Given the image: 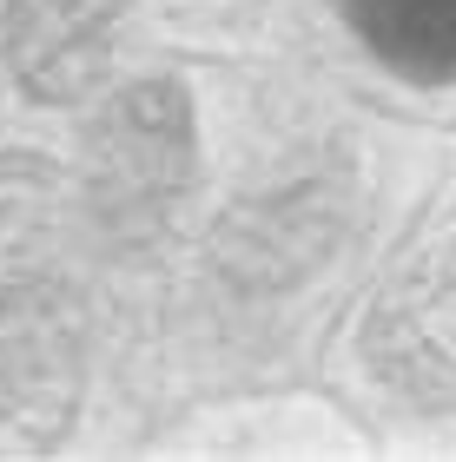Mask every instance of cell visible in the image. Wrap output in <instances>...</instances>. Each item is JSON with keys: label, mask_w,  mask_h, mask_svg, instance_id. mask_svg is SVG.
Returning <instances> with one entry per match:
<instances>
[{"label": "cell", "mask_w": 456, "mask_h": 462, "mask_svg": "<svg viewBox=\"0 0 456 462\" xmlns=\"http://www.w3.org/2000/svg\"><path fill=\"white\" fill-rule=\"evenodd\" d=\"M192 165V119L172 79L119 93L87 133V199L113 231H146L179 199Z\"/></svg>", "instance_id": "obj_2"}, {"label": "cell", "mask_w": 456, "mask_h": 462, "mask_svg": "<svg viewBox=\"0 0 456 462\" xmlns=\"http://www.w3.org/2000/svg\"><path fill=\"white\" fill-rule=\"evenodd\" d=\"M60 225V179L27 152H0V291L40 278Z\"/></svg>", "instance_id": "obj_6"}, {"label": "cell", "mask_w": 456, "mask_h": 462, "mask_svg": "<svg viewBox=\"0 0 456 462\" xmlns=\"http://www.w3.org/2000/svg\"><path fill=\"white\" fill-rule=\"evenodd\" d=\"M364 356L410 403H456V245L404 264L364 318Z\"/></svg>", "instance_id": "obj_3"}, {"label": "cell", "mask_w": 456, "mask_h": 462, "mask_svg": "<svg viewBox=\"0 0 456 462\" xmlns=\"http://www.w3.org/2000/svg\"><path fill=\"white\" fill-rule=\"evenodd\" d=\"M126 0H7V67L33 99H79L99 87Z\"/></svg>", "instance_id": "obj_4"}, {"label": "cell", "mask_w": 456, "mask_h": 462, "mask_svg": "<svg viewBox=\"0 0 456 462\" xmlns=\"http://www.w3.org/2000/svg\"><path fill=\"white\" fill-rule=\"evenodd\" d=\"M79 370L87 324L73 291L40 278L0 291V456H40L67 436Z\"/></svg>", "instance_id": "obj_1"}, {"label": "cell", "mask_w": 456, "mask_h": 462, "mask_svg": "<svg viewBox=\"0 0 456 462\" xmlns=\"http://www.w3.org/2000/svg\"><path fill=\"white\" fill-rule=\"evenodd\" d=\"M350 20L397 73L456 79V0H350Z\"/></svg>", "instance_id": "obj_5"}]
</instances>
